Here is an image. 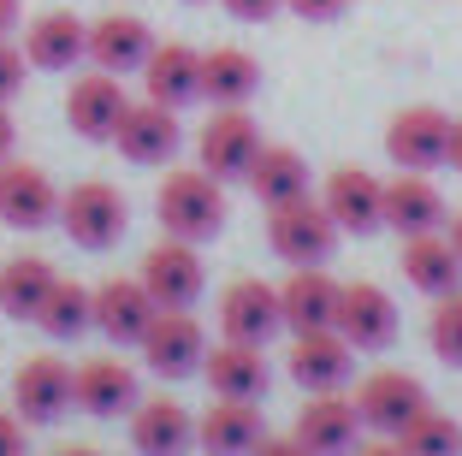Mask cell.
<instances>
[{"instance_id":"6da1fadb","label":"cell","mask_w":462,"mask_h":456,"mask_svg":"<svg viewBox=\"0 0 462 456\" xmlns=\"http://www.w3.org/2000/svg\"><path fill=\"white\" fill-rule=\"evenodd\" d=\"M154 214H161L166 237L184 243H208L219 226H226V184L202 166H184V172H166L161 190H154Z\"/></svg>"},{"instance_id":"7a4b0ae2","label":"cell","mask_w":462,"mask_h":456,"mask_svg":"<svg viewBox=\"0 0 462 456\" xmlns=\"http://www.w3.org/2000/svg\"><path fill=\"white\" fill-rule=\"evenodd\" d=\"M338 219L327 214V201L314 196H297V201H279L267 208V243L273 256L285 267H327V256L338 249Z\"/></svg>"},{"instance_id":"3957f363","label":"cell","mask_w":462,"mask_h":456,"mask_svg":"<svg viewBox=\"0 0 462 456\" xmlns=\"http://www.w3.org/2000/svg\"><path fill=\"white\" fill-rule=\"evenodd\" d=\"M60 226H66V237L78 249H113L125 237V226H131V208L107 178H83V184H71L60 196Z\"/></svg>"},{"instance_id":"277c9868","label":"cell","mask_w":462,"mask_h":456,"mask_svg":"<svg viewBox=\"0 0 462 456\" xmlns=\"http://www.w3.org/2000/svg\"><path fill=\"white\" fill-rule=\"evenodd\" d=\"M136 349H143V368H149V374L190 379V374H202V362H208V332L190 309H161Z\"/></svg>"},{"instance_id":"5b68a950","label":"cell","mask_w":462,"mask_h":456,"mask_svg":"<svg viewBox=\"0 0 462 456\" xmlns=\"http://www.w3.org/2000/svg\"><path fill=\"white\" fill-rule=\"evenodd\" d=\"M421 409H433V403H427V386L409 368H380V374H367L356 386V415H362V427L380 433V439H397Z\"/></svg>"},{"instance_id":"8992f818","label":"cell","mask_w":462,"mask_h":456,"mask_svg":"<svg viewBox=\"0 0 462 456\" xmlns=\"http://www.w3.org/2000/svg\"><path fill=\"white\" fill-rule=\"evenodd\" d=\"M219 332H226L231 344L267 349L273 338L285 332L279 284H267V279H237V284H226V296H219Z\"/></svg>"},{"instance_id":"52a82bcc","label":"cell","mask_w":462,"mask_h":456,"mask_svg":"<svg viewBox=\"0 0 462 456\" xmlns=\"http://www.w3.org/2000/svg\"><path fill=\"white\" fill-rule=\"evenodd\" d=\"M78 368H66L60 356H30L24 368L13 374V409L24 415V427H54L78 403V386H71Z\"/></svg>"},{"instance_id":"ba28073f","label":"cell","mask_w":462,"mask_h":456,"mask_svg":"<svg viewBox=\"0 0 462 456\" xmlns=\"http://www.w3.org/2000/svg\"><path fill=\"white\" fill-rule=\"evenodd\" d=\"M196 154H202V172H214L219 184L249 178V166H255V154H261L255 119H249L244 107H219L214 119L202 125V136H196Z\"/></svg>"},{"instance_id":"9c48e42d","label":"cell","mask_w":462,"mask_h":456,"mask_svg":"<svg viewBox=\"0 0 462 456\" xmlns=\"http://www.w3.org/2000/svg\"><path fill=\"white\" fill-rule=\"evenodd\" d=\"M125 107H131V95H125V78H113V71H83L66 89V125L83 143H113Z\"/></svg>"},{"instance_id":"30bf717a","label":"cell","mask_w":462,"mask_h":456,"mask_svg":"<svg viewBox=\"0 0 462 456\" xmlns=\"http://www.w3.org/2000/svg\"><path fill=\"white\" fill-rule=\"evenodd\" d=\"M136 279L149 284V296L161 309H190L196 296H202V284H208V267H202V256H196V243L166 237L143 256V273H136Z\"/></svg>"},{"instance_id":"8fae6325","label":"cell","mask_w":462,"mask_h":456,"mask_svg":"<svg viewBox=\"0 0 462 456\" xmlns=\"http://www.w3.org/2000/svg\"><path fill=\"white\" fill-rule=\"evenodd\" d=\"M385 154L397 161V172H433L450 154V119L439 107H403L385 125Z\"/></svg>"},{"instance_id":"7c38bea8","label":"cell","mask_w":462,"mask_h":456,"mask_svg":"<svg viewBox=\"0 0 462 456\" xmlns=\"http://www.w3.org/2000/svg\"><path fill=\"white\" fill-rule=\"evenodd\" d=\"M178 143H184V125H178V113L161 107V101H131L119 131H113V148H119L131 166H166L178 154Z\"/></svg>"},{"instance_id":"4fadbf2b","label":"cell","mask_w":462,"mask_h":456,"mask_svg":"<svg viewBox=\"0 0 462 456\" xmlns=\"http://www.w3.org/2000/svg\"><path fill=\"white\" fill-rule=\"evenodd\" d=\"M48 219H60V190L54 178L30 161H6L0 166V226L13 231H42Z\"/></svg>"},{"instance_id":"5bb4252c","label":"cell","mask_w":462,"mask_h":456,"mask_svg":"<svg viewBox=\"0 0 462 456\" xmlns=\"http://www.w3.org/2000/svg\"><path fill=\"white\" fill-rule=\"evenodd\" d=\"M71 386H78V409L96 415V421L131 415L136 403H143V379H136V368L119 362V356H89V362L71 374Z\"/></svg>"},{"instance_id":"9a60e30c","label":"cell","mask_w":462,"mask_h":456,"mask_svg":"<svg viewBox=\"0 0 462 456\" xmlns=\"http://www.w3.org/2000/svg\"><path fill=\"white\" fill-rule=\"evenodd\" d=\"M320 201L338 219V231H350V237H367V231L385 226V184L367 166H338L327 178V190H320Z\"/></svg>"},{"instance_id":"2e32d148","label":"cell","mask_w":462,"mask_h":456,"mask_svg":"<svg viewBox=\"0 0 462 456\" xmlns=\"http://www.w3.org/2000/svg\"><path fill=\"white\" fill-rule=\"evenodd\" d=\"M356 433H362V415L344 391H309V403L297 409V439L314 456H356Z\"/></svg>"},{"instance_id":"e0dca14e","label":"cell","mask_w":462,"mask_h":456,"mask_svg":"<svg viewBox=\"0 0 462 456\" xmlns=\"http://www.w3.org/2000/svg\"><path fill=\"white\" fill-rule=\"evenodd\" d=\"M154 314H161V302L149 296L143 279H101L96 284V332L107 344H143Z\"/></svg>"},{"instance_id":"ac0fdd59","label":"cell","mask_w":462,"mask_h":456,"mask_svg":"<svg viewBox=\"0 0 462 456\" xmlns=\"http://www.w3.org/2000/svg\"><path fill=\"white\" fill-rule=\"evenodd\" d=\"M285 368L302 391H344L350 386V368H356V349L338 338V326H327V332H297Z\"/></svg>"},{"instance_id":"d6986e66","label":"cell","mask_w":462,"mask_h":456,"mask_svg":"<svg viewBox=\"0 0 462 456\" xmlns=\"http://www.w3.org/2000/svg\"><path fill=\"white\" fill-rule=\"evenodd\" d=\"M338 338L350 349H385L397 338V302L380 291V284H367V279L344 284V296H338Z\"/></svg>"},{"instance_id":"ffe728a7","label":"cell","mask_w":462,"mask_h":456,"mask_svg":"<svg viewBox=\"0 0 462 456\" xmlns=\"http://www.w3.org/2000/svg\"><path fill=\"white\" fill-rule=\"evenodd\" d=\"M338 296H344V284L327 267H291V279L279 284L285 326L291 332H327V326H338Z\"/></svg>"},{"instance_id":"44dd1931","label":"cell","mask_w":462,"mask_h":456,"mask_svg":"<svg viewBox=\"0 0 462 456\" xmlns=\"http://www.w3.org/2000/svg\"><path fill=\"white\" fill-rule=\"evenodd\" d=\"M143 95L172 107V113L202 101V54H196L190 42H154L149 66H143Z\"/></svg>"},{"instance_id":"7402d4cb","label":"cell","mask_w":462,"mask_h":456,"mask_svg":"<svg viewBox=\"0 0 462 456\" xmlns=\"http://www.w3.org/2000/svg\"><path fill=\"white\" fill-rule=\"evenodd\" d=\"M154 54V30L143 24L136 13H107L89 24V66L96 71H113V78H125V71H143Z\"/></svg>"},{"instance_id":"603a6c76","label":"cell","mask_w":462,"mask_h":456,"mask_svg":"<svg viewBox=\"0 0 462 456\" xmlns=\"http://www.w3.org/2000/svg\"><path fill=\"white\" fill-rule=\"evenodd\" d=\"M202 379L214 397H237V403H261L273 386V368H267V349L255 344H214L208 349V362H202Z\"/></svg>"},{"instance_id":"cb8c5ba5","label":"cell","mask_w":462,"mask_h":456,"mask_svg":"<svg viewBox=\"0 0 462 456\" xmlns=\"http://www.w3.org/2000/svg\"><path fill=\"white\" fill-rule=\"evenodd\" d=\"M131 444L136 456H184L196 444V415L178 397H143L131 409Z\"/></svg>"},{"instance_id":"d4e9b609","label":"cell","mask_w":462,"mask_h":456,"mask_svg":"<svg viewBox=\"0 0 462 456\" xmlns=\"http://www.w3.org/2000/svg\"><path fill=\"white\" fill-rule=\"evenodd\" d=\"M24 60L36 71H71L78 60H89V24L78 13H42L24 30Z\"/></svg>"},{"instance_id":"484cf974","label":"cell","mask_w":462,"mask_h":456,"mask_svg":"<svg viewBox=\"0 0 462 456\" xmlns=\"http://www.w3.org/2000/svg\"><path fill=\"white\" fill-rule=\"evenodd\" d=\"M261 439H267L261 433V409L255 403H237V397H214L208 415L196 421V444L208 456H249Z\"/></svg>"},{"instance_id":"4316f807","label":"cell","mask_w":462,"mask_h":456,"mask_svg":"<svg viewBox=\"0 0 462 456\" xmlns=\"http://www.w3.org/2000/svg\"><path fill=\"white\" fill-rule=\"evenodd\" d=\"M385 226L397 237H421V231H439L445 226V196L433 190L427 172H397L385 184Z\"/></svg>"},{"instance_id":"83f0119b","label":"cell","mask_w":462,"mask_h":456,"mask_svg":"<svg viewBox=\"0 0 462 456\" xmlns=\"http://www.w3.org/2000/svg\"><path fill=\"white\" fill-rule=\"evenodd\" d=\"M403 279L415 284L421 296H445V291H462V256L450 249V237L439 231H421V237H403Z\"/></svg>"},{"instance_id":"f1b7e54d","label":"cell","mask_w":462,"mask_h":456,"mask_svg":"<svg viewBox=\"0 0 462 456\" xmlns=\"http://www.w3.org/2000/svg\"><path fill=\"white\" fill-rule=\"evenodd\" d=\"M249 190H255L261 208H279V201H297L309 196V161H302L297 148H279V143H261L255 166H249L244 178Z\"/></svg>"},{"instance_id":"f546056e","label":"cell","mask_w":462,"mask_h":456,"mask_svg":"<svg viewBox=\"0 0 462 456\" xmlns=\"http://www.w3.org/2000/svg\"><path fill=\"white\" fill-rule=\"evenodd\" d=\"M255 89H261L255 54H244V48H214V54H202V101H214V107H244Z\"/></svg>"},{"instance_id":"4dcf8cb0","label":"cell","mask_w":462,"mask_h":456,"mask_svg":"<svg viewBox=\"0 0 462 456\" xmlns=\"http://www.w3.org/2000/svg\"><path fill=\"white\" fill-rule=\"evenodd\" d=\"M54 284H60V273L48 267L42 256H13L6 267H0V314H13V321H36Z\"/></svg>"},{"instance_id":"1f68e13d","label":"cell","mask_w":462,"mask_h":456,"mask_svg":"<svg viewBox=\"0 0 462 456\" xmlns=\"http://www.w3.org/2000/svg\"><path fill=\"white\" fill-rule=\"evenodd\" d=\"M36 326L54 338V344H78L83 332H96V291L78 284V279H60L54 291H48V302H42Z\"/></svg>"},{"instance_id":"d6a6232c","label":"cell","mask_w":462,"mask_h":456,"mask_svg":"<svg viewBox=\"0 0 462 456\" xmlns=\"http://www.w3.org/2000/svg\"><path fill=\"white\" fill-rule=\"evenodd\" d=\"M397 444L409 456H462V421L439 415V409H421V415L397 433Z\"/></svg>"},{"instance_id":"836d02e7","label":"cell","mask_w":462,"mask_h":456,"mask_svg":"<svg viewBox=\"0 0 462 456\" xmlns=\"http://www.w3.org/2000/svg\"><path fill=\"white\" fill-rule=\"evenodd\" d=\"M427 344L445 368H462V291L433 296V321H427Z\"/></svg>"},{"instance_id":"e575fe53","label":"cell","mask_w":462,"mask_h":456,"mask_svg":"<svg viewBox=\"0 0 462 456\" xmlns=\"http://www.w3.org/2000/svg\"><path fill=\"white\" fill-rule=\"evenodd\" d=\"M24 66H30L24 48H13V42L0 36V101H13V95L24 89Z\"/></svg>"},{"instance_id":"d590c367","label":"cell","mask_w":462,"mask_h":456,"mask_svg":"<svg viewBox=\"0 0 462 456\" xmlns=\"http://www.w3.org/2000/svg\"><path fill=\"white\" fill-rule=\"evenodd\" d=\"M0 456H24V415L0 409Z\"/></svg>"},{"instance_id":"8d00e7d4","label":"cell","mask_w":462,"mask_h":456,"mask_svg":"<svg viewBox=\"0 0 462 456\" xmlns=\"http://www.w3.org/2000/svg\"><path fill=\"white\" fill-rule=\"evenodd\" d=\"M219 6H226L231 18H244V24H261V18H273L285 0H219Z\"/></svg>"},{"instance_id":"74e56055","label":"cell","mask_w":462,"mask_h":456,"mask_svg":"<svg viewBox=\"0 0 462 456\" xmlns=\"http://www.w3.org/2000/svg\"><path fill=\"white\" fill-rule=\"evenodd\" d=\"M297 18H309V24H327V18H338L344 13V0H285Z\"/></svg>"},{"instance_id":"f35d334b","label":"cell","mask_w":462,"mask_h":456,"mask_svg":"<svg viewBox=\"0 0 462 456\" xmlns=\"http://www.w3.org/2000/svg\"><path fill=\"white\" fill-rule=\"evenodd\" d=\"M249 456H314V451H309V444L297 439V433H285V439H273V433H267V439H261V444H255Z\"/></svg>"},{"instance_id":"ab89813d","label":"cell","mask_w":462,"mask_h":456,"mask_svg":"<svg viewBox=\"0 0 462 456\" xmlns=\"http://www.w3.org/2000/svg\"><path fill=\"white\" fill-rule=\"evenodd\" d=\"M13 143H18V125H13V113H6V101H0V166L13 161Z\"/></svg>"},{"instance_id":"60d3db41","label":"cell","mask_w":462,"mask_h":456,"mask_svg":"<svg viewBox=\"0 0 462 456\" xmlns=\"http://www.w3.org/2000/svg\"><path fill=\"white\" fill-rule=\"evenodd\" d=\"M450 172H462V119H450V154H445Z\"/></svg>"},{"instance_id":"b9f144b4","label":"cell","mask_w":462,"mask_h":456,"mask_svg":"<svg viewBox=\"0 0 462 456\" xmlns=\"http://www.w3.org/2000/svg\"><path fill=\"white\" fill-rule=\"evenodd\" d=\"M356 456H409V451H403V444H397V439H380V444H362V451H356Z\"/></svg>"},{"instance_id":"7bdbcfd3","label":"cell","mask_w":462,"mask_h":456,"mask_svg":"<svg viewBox=\"0 0 462 456\" xmlns=\"http://www.w3.org/2000/svg\"><path fill=\"white\" fill-rule=\"evenodd\" d=\"M13 24H18V0H0V36H13Z\"/></svg>"},{"instance_id":"ee69618b","label":"cell","mask_w":462,"mask_h":456,"mask_svg":"<svg viewBox=\"0 0 462 456\" xmlns=\"http://www.w3.org/2000/svg\"><path fill=\"white\" fill-rule=\"evenodd\" d=\"M450 249H457V256H462V214L450 219Z\"/></svg>"},{"instance_id":"f6af8a7d","label":"cell","mask_w":462,"mask_h":456,"mask_svg":"<svg viewBox=\"0 0 462 456\" xmlns=\"http://www.w3.org/2000/svg\"><path fill=\"white\" fill-rule=\"evenodd\" d=\"M54 456H101V451H89V444H66V451H54Z\"/></svg>"},{"instance_id":"bcb514c9","label":"cell","mask_w":462,"mask_h":456,"mask_svg":"<svg viewBox=\"0 0 462 456\" xmlns=\"http://www.w3.org/2000/svg\"><path fill=\"white\" fill-rule=\"evenodd\" d=\"M190 6H196V0H190Z\"/></svg>"}]
</instances>
